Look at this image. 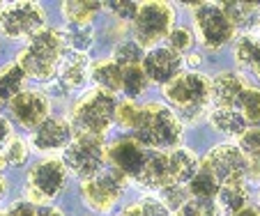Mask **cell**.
Returning a JSON list of instances; mask_svg holds the SVG:
<instances>
[{"label": "cell", "mask_w": 260, "mask_h": 216, "mask_svg": "<svg viewBox=\"0 0 260 216\" xmlns=\"http://www.w3.org/2000/svg\"><path fill=\"white\" fill-rule=\"evenodd\" d=\"M67 42H64L62 30L44 28L37 32L32 40H28V46L19 53L16 62L25 71V76L37 83H53L58 74V64L67 53Z\"/></svg>", "instance_id": "1"}, {"label": "cell", "mask_w": 260, "mask_h": 216, "mask_svg": "<svg viewBox=\"0 0 260 216\" xmlns=\"http://www.w3.org/2000/svg\"><path fill=\"white\" fill-rule=\"evenodd\" d=\"M134 138L143 148H150L154 152H164L168 148H175L182 138V120L171 106L164 103H145L141 108V118L134 129Z\"/></svg>", "instance_id": "2"}, {"label": "cell", "mask_w": 260, "mask_h": 216, "mask_svg": "<svg viewBox=\"0 0 260 216\" xmlns=\"http://www.w3.org/2000/svg\"><path fill=\"white\" fill-rule=\"evenodd\" d=\"M164 97L184 122H196L207 111L212 99V81L198 71H182L177 79L164 85Z\"/></svg>", "instance_id": "3"}, {"label": "cell", "mask_w": 260, "mask_h": 216, "mask_svg": "<svg viewBox=\"0 0 260 216\" xmlns=\"http://www.w3.org/2000/svg\"><path fill=\"white\" fill-rule=\"evenodd\" d=\"M118 101L113 94L104 90H90L85 92L72 108V127L81 136H104L108 127L115 122Z\"/></svg>", "instance_id": "4"}, {"label": "cell", "mask_w": 260, "mask_h": 216, "mask_svg": "<svg viewBox=\"0 0 260 216\" xmlns=\"http://www.w3.org/2000/svg\"><path fill=\"white\" fill-rule=\"evenodd\" d=\"M106 145H104V136H81L76 133L74 140L69 142V148L64 150V166L72 170L81 179H90V177L99 175L106 163Z\"/></svg>", "instance_id": "5"}, {"label": "cell", "mask_w": 260, "mask_h": 216, "mask_svg": "<svg viewBox=\"0 0 260 216\" xmlns=\"http://www.w3.org/2000/svg\"><path fill=\"white\" fill-rule=\"evenodd\" d=\"M173 19H175V12L168 3H143L136 19L132 21L134 42L147 49V46L159 44L164 37L168 40L173 30Z\"/></svg>", "instance_id": "6"}, {"label": "cell", "mask_w": 260, "mask_h": 216, "mask_svg": "<svg viewBox=\"0 0 260 216\" xmlns=\"http://www.w3.org/2000/svg\"><path fill=\"white\" fill-rule=\"evenodd\" d=\"M64 182H67V166L62 159H44V161L35 163L32 170L28 172V200L32 205L37 202H46L51 198H55L62 191Z\"/></svg>", "instance_id": "7"}, {"label": "cell", "mask_w": 260, "mask_h": 216, "mask_svg": "<svg viewBox=\"0 0 260 216\" xmlns=\"http://www.w3.org/2000/svg\"><path fill=\"white\" fill-rule=\"evenodd\" d=\"M44 7L35 3H14L0 12V32L10 40H32L44 30Z\"/></svg>", "instance_id": "8"}, {"label": "cell", "mask_w": 260, "mask_h": 216, "mask_svg": "<svg viewBox=\"0 0 260 216\" xmlns=\"http://www.w3.org/2000/svg\"><path fill=\"white\" fill-rule=\"evenodd\" d=\"M124 184H127V177L120 170H115V168L102 170L99 175L81 182L85 205L92 211H111L118 198L122 196Z\"/></svg>", "instance_id": "9"}, {"label": "cell", "mask_w": 260, "mask_h": 216, "mask_svg": "<svg viewBox=\"0 0 260 216\" xmlns=\"http://www.w3.org/2000/svg\"><path fill=\"white\" fill-rule=\"evenodd\" d=\"M201 166L219 179L221 187L228 182H244L246 172L251 170L249 159L244 157V152L237 145H216L203 159Z\"/></svg>", "instance_id": "10"}, {"label": "cell", "mask_w": 260, "mask_h": 216, "mask_svg": "<svg viewBox=\"0 0 260 216\" xmlns=\"http://www.w3.org/2000/svg\"><path fill=\"white\" fill-rule=\"evenodd\" d=\"M193 23H196V30L205 49L210 51H219L221 46L233 40V32H235L231 19L226 16L221 5H198L193 12Z\"/></svg>", "instance_id": "11"}, {"label": "cell", "mask_w": 260, "mask_h": 216, "mask_svg": "<svg viewBox=\"0 0 260 216\" xmlns=\"http://www.w3.org/2000/svg\"><path fill=\"white\" fill-rule=\"evenodd\" d=\"M10 113L14 122L23 129H40L51 118V103L42 90H25L14 101H10Z\"/></svg>", "instance_id": "12"}, {"label": "cell", "mask_w": 260, "mask_h": 216, "mask_svg": "<svg viewBox=\"0 0 260 216\" xmlns=\"http://www.w3.org/2000/svg\"><path fill=\"white\" fill-rule=\"evenodd\" d=\"M182 67H184V58L175 53L171 46H154L143 60L147 79L159 85H168L173 79H177L182 74Z\"/></svg>", "instance_id": "13"}, {"label": "cell", "mask_w": 260, "mask_h": 216, "mask_svg": "<svg viewBox=\"0 0 260 216\" xmlns=\"http://www.w3.org/2000/svg\"><path fill=\"white\" fill-rule=\"evenodd\" d=\"M147 154L150 152H145V148L136 138H120L108 148L106 157L111 161V166L122 172L124 177H136L138 179V175H141L143 166L147 161Z\"/></svg>", "instance_id": "14"}, {"label": "cell", "mask_w": 260, "mask_h": 216, "mask_svg": "<svg viewBox=\"0 0 260 216\" xmlns=\"http://www.w3.org/2000/svg\"><path fill=\"white\" fill-rule=\"evenodd\" d=\"M90 76V60L88 53H76L67 51L64 58L58 64V74H55L53 85H58V94H67L72 90H79L85 85Z\"/></svg>", "instance_id": "15"}, {"label": "cell", "mask_w": 260, "mask_h": 216, "mask_svg": "<svg viewBox=\"0 0 260 216\" xmlns=\"http://www.w3.org/2000/svg\"><path fill=\"white\" fill-rule=\"evenodd\" d=\"M74 127L64 118H49L40 129L32 131V148L40 152H58L67 150L74 140Z\"/></svg>", "instance_id": "16"}, {"label": "cell", "mask_w": 260, "mask_h": 216, "mask_svg": "<svg viewBox=\"0 0 260 216\" xmlns=\"http://www.w3.org/2000/svg\"><path fill=\"white\" fill-rule=\"evenodd\" d=\"M138 182L147 189H157V191L175 184L173 182L168 152H150L147 154V161H145V166H143L141 175H138Z\"/></svg>", "instance_id": "17"}, {"label": "cell", "mask_w": 260, "mask_h": 216, "mask_svg": "<svg viewBox=\"0 0 260 216\" xmlns=\"http://www.w3.org/2000/svg\"><path fill=\"white\" fill-rule=\"evenodd\" d=\"M244 88L246 83L233 71H221L219 76H214L212 79V99H214L216 108H237Z\"/></svg>", "instance_id": "18"}, {"label": "cell", "mask_w": 260, "mask_h": 216, "mask_svg": "<svg viewBox=\"0 0 260 216\" xmlns=\"http://www.w3.org/2000/svg\"><path fill=\"white\" fill-rule=\"evenodd\" d=\"M90 79L97 85V90H104L108 94H115L122 90V67L111 60H99L90 67Z\"/></svg>", "instance_id": "19"}, {"label": "cell", "mask_w": 260, "mask_h": 216, "mask_svg": "<svg viewBox=\"0 0 260 216\" xmlns=\"http://www.w3.org/2000/svg\"><path fill=\"white\" fill-rule=\"evenodd\" d=\"M168 159H171V172L175 184H189L201 170L198 157L187 148H175L173 152H168Z\"/></svg>", "instance_id": "20"}, {"label": "cell", "mask_w": 260, "mask_h": 216, "mask_svg": "<svg viewBox=\"0 0 260 216\" xmlns=\"http://www.w3.org/2000/svg\"><path fill=\"white\" fill-rule=\"evenodd\" d=\"M210 122L216 131L226 133V136H244L249 131V122L246 118L237 111V108H214L210 113Z\"/></svg>", "instance_id": "21"}, {"label": "cell", "mask_w": 260, "mask_h": 216, "mask_svg": "<svg viewBox=\"0 0 260 216\" xmlns=\"http://www.w3.org/2000/svg\"><path fill=\"white\" fill-rule=\"evenodd\" d=\"M25 71L19 62H10L0 69V101H14L21 92H25Z\"/></svg>", "instance_id": "22"}, {"label": "cell", "mask_w": 260, "mask_h": 216, "mask_svg": "<svg viewBox=\"0 0 260 216\" xmlns=\"http://www.w3.org/2000/svg\"><path fill=\"white\" fill-rule=\"evenodd\" d=\"M221 7L235 30H253L260 23V7L253 3H223Z\"/></svg>", "instance_id": "23"}, {"label": "cell", "mask_w": 260, "mask_h": 216, "mask_svg": "<svg viewBox=\"0 0 260 216\" xmlns=\"http://www.w3.org/2000/svg\"><path fill=\"white\" fill-rule=\"evenodd\" d=\"M235 60L240 67L249 69L251 74L260 79V37L242 34L235 44Z\"/></svg>", "instance_id": "24"}, {"label": "cell", "mask_w": 260, "mask_h": 216, "mask_svg": "<svg viewBox=\"0 0 260 216\" xmlns=\"http://www.w3.org/2000/svg\"><path fill=\"white\" fill-rule=\"evenodd\" d=\"M102 3H90V0H67L62 3L64 19L69 25H92V19L99 14Z\"/></svg>", "instance_id": "25"}, {"label": "cell", "mask_w": 260, "mask_h": 216, "mask_svg": "<svg viewBox=\"0 0 260 216\" xmlns=\"http://www.w3.org/2000/svg\"><path fill=\"white\" fill-rule=\"evenodd\" d=\"M187 187H189L191 198H203V200H214V198L219 196V191H221V182L212 175V172H207L203 166H201V170L196 172V177H193Z\"/></svg>", "instance_id": "26"}, {"label": "cell", "mask_w": 260, "mask_h": 216, "mask_svg": "<svg viewBox=\"0 0 260 216\" xmlns=\"http://www.w3.org/2000/svg\"><path fill=\"white\" fill-rule=\"evenodd\" d=\"M147 83H150V79H147L143 64H134V67L122 69V92L127 94L129 99L141 97L147 90Z\"/></svg>", "instance_id": "27"}, {"label": "cell", "mask_w": 260, "mask_h": 216, "mask_svg": "<svg viewBox=\"0 0 260 216\" xmlns=\"http://www.w3.org/2000/svg\"><path fill=\"white\" fill-rule=\"evenodd\" d=\"M219 205L226 211L235 214V211L246 207V187L244 182H228L221 187L219 191Z\"/></svg>", "instance_id": "28"}, {"label": "cell", "mask_w": 260, "mask_h": 216, "mask_svg": "<svg viewBox=\"0 0 260 216\" xmlns=\"http://www.w3.org/2000/svg\"><path fill=\"white\" fill-rule=\"evenodd\" d=\"M64 42H67L69 51H76V53H88V49L94 42V32L92 25H67L62 30Z\"/></svg>", "instance_id": "29"}, {"label": "cell", "mask_w": 260, "mask_h": 216, "mask_svg": "<svg viewBox=\"0 0 260 216\" xmlns=\"http://www.w3.org/2000/svg\"><path fill=\"white\" fill-rule=\"evenodd\" d=\"M237 111L244 115L249 124H260V88L246 85L237 101Z\"/></svg>", "instance_id": "30"}, {"label": "cell", "mask_w": 260, "mask_h": 216, "mask_svg": "<svg viewBox=\"0 0 260 216\" xmlns=\"http://www.w3.org/2000/svg\"><path fill=\"white\" fill-rule=\"evenodd\" d=\"M113 60L124 69V67H134V64H143L145 53H143V46L132 40V42H122V44L115 46Z\"/></svg>", "instance_id": "31"}, {"label": "cell", "mask_w": 260, "mask_h": 216, "mask_svg": "<svg viewBox=\"0 0 260 216\" xmlns=\"http://www.w3.org/2000/svg\"><path fill=\"white\" fill-rule=\"evenodd\" d=\"M161 202L168 207L171 211H180L182 207L187 205L189 200H191V193H189V187L187 184H171V187L161 189Z\"/></svg>", "instance_id": "32"}, {"label": "cell", "mask_w": 260, "mask_h": 216, "mask_svg": "<svg viewBox=\"0 0 260 216\" xmlns=\"http://www.w3.org/2000/svg\"><path fill=\"white\" fill-rule=\"evenodd\" d=\"M240 150L249 159L251 170L260 168V127H253L240 138Z\"/></svg>", "instance_id": "33"}, {"label": "cell", "mask_w": 260, "mask_h": 216, "mask_svg": "<svg viewBox=\"0 0 260 216\" xmlns=\"http://www.w3.org/2000/svg\"><path fill=\"white\" fill-rule=\"evenodd\" d=\"M3 157H5L7 166H14V168L23 166V163L28 161V157H30L28 142H25L23 138H16V136H14V138H12V140L5 145V150H3Z\"/></svg>", "instance_id": "34"}, {"label": "cell", "mask_w": 260, "mask_h": 216, "mask_svg": "<svg viewBox=\"0 0 260 216\" xmlns=\"http://www.w3.org/2000/svg\"><path fill=\"white\" fill-rule=\"evenodd\" d=\"M175 53L184 55L189 53V51L193 49V32L189 28H184V25H177V28L171 30V34H168V44Z\"/></svg>", "instance_id": "35"}, {"label": "cell", "mask_w": 260, "mask_h": 216, "mask_svg": "<svg viewBox=\"0 0 260 216\" xmlns=\"http://www.w3.org/2000/svg\"><path fill=\"white\" fill-rule=\"evenodd\" d=\"M177 216H219V205L214 200L191 198L187 205L177 211Z\"/></svg>", "instance_id": "36"}, {"label": "cell", "mask_w": 260, "mask_h": 216, "mask_svg": "<svg viewBox=\"0 0 260 216\" xmlns=\"http://www.w3.org/2000/svg\"><path fill=\"white\" fill-rule=\"evenodd\" d=\"M141 108L143 106H136L132 99L118 103V111H115V122H118L120 127L132 129V131H134V129H136V124H138V118H141Z\"/></svg>", "instance_id": "37"}, {"label": "cell", "mask_w": 260, "mask_h": 216, "mask_svg": "<svg viewBox=\"0 0 260 216\" xmlns=\"http://www.w3.org/2000/svg\"><path fill=\"white\" fill-rule=\"evenodd\" d=\"M106 7L111 10V14L122 19V21H134L138 14V10H141V5H138V3H132V0H113V3H108Z\"/></svg>", "instance_id": "38"}, {"label": "cell", "mask_w": 260, "mask_h": 216, "mask_svg": "<svg viewBox=\"0 0 260 216\" xmlns=\"http://www.w3.org/2000/svg\"><path fill=\"white\" fill-rule=\"evenodd\" d=\"M138 207H141V214L143 216H173V211L164 205L161 198L147 196V198H143V200L138 202Z\"/></svg>", "instance_id": "39"}, {"label": "cell", "mask_w": 260, "mask_h": 216, "mask_svg": "<svg viewBox=\"0 0 260 216\" xmlns=\"http://www.w3.org/2000/svg\"><path fill=\"white\" fill-rule=\"evenodd\" d=\"M7 216H37V205H32L30 200H19L10 207Z\"/></svg>", "instance_id": "40"}, {"label": "cell", "mask_w": 260, "mask_h": 216, "mask_svg": "<svg viewBox=\"0 0 260 216\" xmlns=\"http://www.w3.org/2000/svg\"><path fill=\"white\" fill-rule=\"evenodd\" d=\"M12 124H10V120H5V118H0V150H5V145L12 140Z\"/></svg>", "instance_id": "41"}, {"label": "cell", "mask_w": 260, "mask_h": 216, "mask_svg": "<svg viewBox=\"0 0 260 216\" xmlns=\"http://www.w3.org/2000/svg\"><path fill=\"white\" fill-rule=\"evenodd\" d=\"M37 216H64V214L60 209H55V207L42 205V207H37Z\"/></svg>", "instance_id": "42"}, {"label": "cell", "mask_w": 260, "mask_h": 216, "mask_svg": "<svg viewBox=\"0 0 260 216\" xmlns=\"http://www.w3.org/2000/svg\"><path fill=\"white\" fill-rule=\"evenodd\" d=\"M231 216H260V207H251V205H246L244 209L235 211V214H231Z\"/></svg>", "instance_id": "43"}, {"label": "cell", "mask_w": 260, "mask_h": 216, "mask_svg": "<svg viewBox=\"0 0 260 216\" xmlns=\"http://www.w3.org/2000/svg\"><path fill=\"white\" fill-rule=\"evenodd\" d=\"M122 216H143V214H141V207H138V205L127 207V209L122 211Z\"/></svg>", "instance_id": "44"}, {"label": "cell", "mask_w": 260, "mask_h": 216, "mask_svg": "<svg viewBox=\"0 0 260 216\" xmlns=\"http://www.w3.org/2000/svg\"><path fill=\"white\" fill-rule=\"evenodd\" d=\"M5 182H3V177H0V200H3V196H5Z\"/></svg>", "instance_id": "45"}, {"label": "cell", "mask_w": 260, "mask_h": 216, "mask_svg": "<svg viewBox=\"0 0 260 216\" xmlns=\"http://www.w3.org/2000/svg\"><path fill=\"white\" fill-rule=\"evenodd\" d=\"M253 172H255V175H258V177H260V168H253Z\"/></svg>", "instance_id": "46"}, {"label": "cell", "mask_w": 260, "mask_h": 216, "mask_svg": "<svg viewBox=\"0 0 260 216\" xmlns=\"http://www.w3.org/2000/svg\"><path fill=\"white\" fill-rule=\"evenodd\" d=\"M0 216H7V211H0Z\"/></svg>", "instance_id": "47"}, {"label": "cell", "mask_w": 260, "mask_h": 216, "mask_svg": "<svg viewBox=\"0 0 260 216\" xmlns=\"http://www.w3.org/2000/svg\"><path fill=\"white\" fill-rule=\"evenodd\" d=\"M0 10H3V7H0Z\"/></svg>", "instance_id": "48"}]
</instances>
